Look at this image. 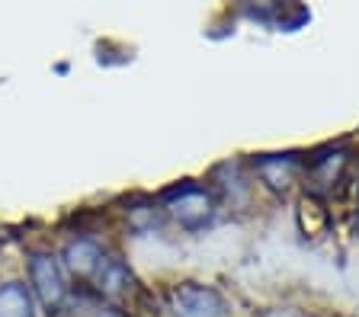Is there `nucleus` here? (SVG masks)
Here are the masks:
<instances>
[{
    "instance_id": "obj_1",
    "label": "nucleus",
    "mask_w": 359,
    "mask_h": 317,
    "mask_svg": "<svg viewBox=\"0 0 359 317\" xmlns=\"http://www.w3.org/2000/svg\"><path fill=\"white\" fill-rule=\"evenodd\" d=\"M170 308L177 317H224V298L209 286H196V282H183V286L170 288Z\"/></svg>"
},
{
    "instance_id": "obj_2",
    "label": "nucleus",
    "mask_w": 359,
    "mask_h": 317,
    "mask_svg": "<svg viewBox=\"0 0 359 317\" xmlns=\"http://www.w3.org/2000/svg\"><path fill=\"white\" fill-rule=\"evenodd\" d=\"M29 279H32V288H36V295L42 298L45 308H58L61 302H65V272H61L58 260L48 257V253H36V257L29 260Z\"/></svg>"
},
{
    "instance_id": "obj_3",
    "label": "nucleus",
    "mask_w": 359,
    "mask_h": 317,
    "mask_svg": "<svg viewBox=\"0 0 359 317\" xmlns=\"http://www.w3.org/2000/svg\"><path fill=\"white\" fill-rule=\"evenodd\" d=\"M170 215L183 227H199L212 218V196L199 186H183L170 196Z\"/></svg>"
},
{
    "instance_id": "obj_4",
    "label": "nucleus",
    "mask_w": 359,
    "mask_h": 317,
    "mask_svg": "<svg viewBox=\"0 0 359 317\" xmlns=\"http://www.w3.org/2000/svg\"><path fill=\"white\" fill-rule=\"evenodd\" d=\"M103 260H106V253L100 250V244L87 241V237L71 241L67 250H65V263L77 279H93V276L100 272V266H103Z\"/></svg>"
},
{
    "instance_id": "obj_5",
    "label": "nucleus",
    "mask_w": 359,
    "mask_h": 317,
    "mask_svg": "<svg viewBox=\"0 0 359 317\" xmlns=\"http://www.w3.org/2000/svg\"><path fill=\"white\" fill-rule=\"evenodd\" d=\"M330 225V215L324 209V202L318 196H302L299 199V227L305 231L308 237L324 234Z\"/></svg>"
},
{
    "instance_id": "obj_6",
    "label": "nucleus",
    "mask_w": 359,
    "mask_h": 317,
    "mask_svg": "<svg viewBox=\"0 0 359 317\" xmlns=\"http://www.w3.org/2000/svg\"><path fill=\"white\" fill-rule=\"evenodd\" d=\"M257 174L273 189H289V183L299 174V164L292 157H263L260 164H257Z\"/></svg>"
},
{
    "instance_id": "obj_7",
    "label": "nucleus",
    "mask_w": 359,
    "mask_h": 317,
    "mask_svg": "<svg viewBox=\"0 0 359 317\" xmlns=\"http://www.w3.org/2000/svg\"><path fill=\"white\" fill-rule=\"evenodd\" d=\"M0 317H32V302L26 286H20V282L0 286Z\"/></svg>"
},
{
    "instance_id": "obj_8",
    "label": "nucleus",
    "mask_w": 359,
    "mask_h": 317,
    "mask_svg": "<svg viewBox=\"0 0 359 317\" xmlns=\"http://www.w3.org/2000/svg\"><path fill=\"white\" fill-rule=\"evenodd\" d=\"M340 167H344V157H340V154L324 157V160H318V167H314V176H318L321 183H334L337 174H340Z\"/></svg>"
},
{
    "instance_id": "obj_9",
    "label": "nucleus",
    "mask_w": 359,
    "mask_h": 317,
    "mask_svg": "<svg viewBox=\"0 0 359 317\" xmlns=\"http://www.w3.org/2000/svg\"><path fill=\"white\" fill-rule=\"evenodd\" d=\"M81 317H126L119 308H109V304H81Z\"/></svg>"
},
{
    "instance_id": "obj_10",
    "label": "nucleus",
    "mask_w": 359,
    "mask_h": 317,
    "mask_svg": "<svg viewBox=\"0 0 359 317\" xmlns=\"http://www.w3.org/2000/svg\"><path fill=\"white\" fill-rule=\"evenodd\" d=\"M356 227H359V218H356Z\"/></svg>"
}]
</instances>
